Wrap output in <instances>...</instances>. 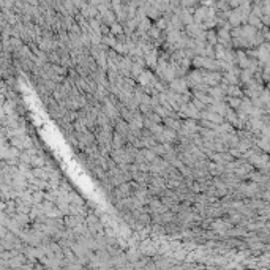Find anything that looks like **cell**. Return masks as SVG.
Segmentation results:
<instances>
[{"instance_id": "obj_1", "label": "cell", "mask_w": 270, "mask_h": 270, "mask_svg": "<svg viewBox=\"0 0 270 270\" xmlns=\"http://www.w3.org/2000/svg\"><path fill=\"white\" fill-rule=\"evenodd\" d=\"M171 90H174L177 93H188V82L180 78H176L171 81Z\"/></svg>"}, {"instance_id": "obj_2", "label": "cell", "mask_w": 270, "mask_h": 270, "mask_svg": "<svg viewBox=\"0 0 270 270\" xmlns=\"http://www.w3.org/2000/svg\"><path fill=\"white\" fill-rule=\"evenodd\" d=\"M221 81V76L218 73H207L204 71V82L209 86H218V82Z\"/></svg>"}, {"instance_id": "obj_3", "label": "cell", "mask_w": 270, "mask_h": 270, "mask_svg": "<svg viewBox=\"0 0 270 270\" xmlns=\"http://www.w3.org/2000/svg\"><path fill=\"white\" fill-rule=\"evenodd\" d=\"M146 63H147V67H152V68H157V65H158V57H157V52L155 51H150L149 54H146Z\"/></svg>"}, {"instance_id": "obj_4", "label": "cell", "mask_w": 270, "mask_h": 270, "mask_svg": "<svg viewBox=\"0 0 270 270\" xmlns=\"http://www.w3.org/2000/svg\"><path fill=\"white\" fill-rule=\"evenodd\" d=\"M163 123H164V127H168V128H172V130H180V127H182V123L179 122L177 119H171V116L169 117H164L163 119Z\"/></svg>"}, {"instance_id": "obj_5", "label": "cell", "mask_w": 270, "mask_h": 270, "mask_svg": "<svg viewBox=\"0 0 270 270\" xmlns=\"http://www.w3.org/2000/svg\"><path fill=\"white\" fill-rule=\"evenodd\" d=\"M111 33L112 35H120V33H122V27H120L117 22L111 24Z\"/></svg>"}, {"instance_id": "obj_6", "label": "cell", "mask_w": 270, "mask_h": 270, "mask_svg": "<svg viewBox=\"0 0 270 270\" xmlns=\"http://www.w3.org/2000/svg\"><path fill=\"white\" fill-rule=\"evenodd\" d=\"M228 93L231 95V97H239V95H240V90H239L236 86H232V87H228Z\"/></svg>"}, {"instance_id": "obj_7", "label": "cell", "mask_w": 270, "mask_h": 270, "mask_svg": "<svg viewBox=\"0 0 270 270\" xmlns=\"http://www.w3.org/2000/svg\"><path fill=\"white\" fill-rule=\"evenodd\" d=\"M54 71H56L57 74H65V73H67V70L62 68V67H57V65H56V67H54Z\"/></svg>"}, {"instance_id": "obj_8", "label": "cell", "mask_w": 270, "mask_h": 270, "mask_svg": "<svg viewBox=\"0 0 270 270\" xmlns=\"http://www.w3.org/2000/svg\"><path fill=\"white\" fill-rule=\"evenodd\" d=\"M229 103L232 104V108H237L240 104V100H236V98H229Z\"/></svg>"}]
</instances>
